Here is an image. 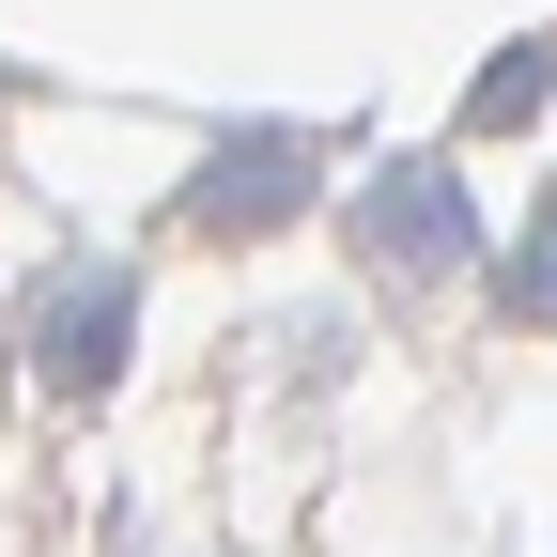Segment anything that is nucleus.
Returning a JSON list of instances; mask_svg holds the SVG:
<instances>
[{
  "mask_svg": "<svg viewBox=\"0 0 557 557\" xmlns=\"http://www.w3.org/2000/svg\"><path fill=\"white\" fill-rule=\"evenodd\" d=\"M527 109H542V47H511L496 78H480V124H527Z\"/></svg>",
  "mask_w": 557,
  "mask_h": 557,
  "instance_id": "20e7f679",
  "label": "nucleus"
},
{
  "mask_svg": "<svg viewBox=\"0 0 557 557\" xmlns=\"http://www.w3.org/2000/svg\"><path fill=\"white\" fill-rule=\"evenodd\" d=\"M357 248H372L387 278H465V263H480L465 171H449V156H403V171H372V186H357Z\"/></svg>",
  "mask_w": 557,
  "mask_h": 557,
  "instance_id": "f03ea898",
  "label": "nucleus"
},
{
  "mask_svg": "<svg viewBox=\"0 0 557 557\" xmlns=\"http://www.w3.org/2000/svg\"><path fill=\"white\" fill-rule=\"evenodd\" d=\"M511 325H557V233H542V248L511 263Z\"/></svg>",
  "mask_w": 557,
  "mask_h": 557,
  "instance_id": "39448f33",
  "label": "nucleus"
},
{
  "mask_svg": "<svg viewBox=\"0 0 557 557\" xmlns=\"http://www.w3.org/2000/svg\"><path fill=\"white\" fill-rule=\"evenodd\" d=\"M124 341H139V278H124V263H62L47 295H32V387L109 403V387H124Z\"/></svg>",
  "mask_w": 557,
  "mask_h": 557,
  "instance_id": "f257e3e1",
  "label": "nucleus"
},
{
  "mask_svg": "<svg viewBox=\"0 0 557 557\" xmlns=\"http://www.w3.org/2000/svg\"><path fill=\"white\" fill-rule=\"evenodd\" d=\"M310 186H325V139H295V124H248V139H218V156L186 171V218H201V233H278Z\"/></svg>",
  "mask_w": 557,
  "mask_h": 557,
  "instance_id": "7ed1b4c3",
  "label": "nucleus"
}]
</instances>
